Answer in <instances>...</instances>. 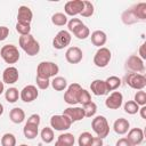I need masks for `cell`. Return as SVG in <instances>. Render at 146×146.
I'll return each instance as SVG.
<instances>
[{
	"label": "cell",
	"instance_id": "cell-1",
	"mask_svg": "<svg viewBox=\"0 0 146 146\" xmlns=\"http://www.w3.org/2000/svg\"><path fill=\"white\" fill-rule=\"evenodd\" d=\"M19 47L29 55V56H35L40 51V44L39 42L34 39L32 34L27 35H21L18 39Z\"/></svg>",
	"mask_w": 146,
	"mask_h": 146
},
{
	"label": "cell",
	"instance_id": "cell-2",
	"mask_svg": "<svg viewBox=\"0 0 146 146\" xmlns=\"http://www.w3.org/2000/svg\"><path fill=\"white\" fill-rule=\"evenodd\" d=\"M59 72V67L54 62H41L36 67V76L43 79L55 78Z\"/></svg>",
	"mask_w": 146,
	"mask_h": 146
},
{
	"label": "cell",
	"instance_id": "cell-3",
	"mask_svg": "<svg viewBox=\"0 0 146 146\" xmlns=\"http://www.w3.org/2000/svg\"><path fill=\"white\" fill-rule=\"evenodd\" d=\"M91 128L95 131V133L97 135V137H99L102 139L107 137V135L110 133V125H108L107 119L103 115H97L96 117L92 119Z\"/></svg>",
	"mask_w": 146,
	"mask_h": 146
},
{
	"label": "cell",
	"instance_id": "cell-4",
	"mask_svg": "<svg viewBox=\"0 0 146 146\" xmlns=\"http://www.w3.org/2000/svg\"><path fill=\"white\" fill-rule=\"evenodd\" d=\"M0 56L7 64H15L19 59V51L14 44H5L0 50Z\"/></svg>",
	"mask_w": 146,
	"mask_h": 146
},
{
	"label": "cell",
	"instance_id": "cell-5",
	"mask_svg": "<svg viewBox=\"0 0 146 146\" xmlns=\"http://www.w3.org/2000/svg\"><path fill=\"white\" fill-rule=\"evenodd\" d=\"M125 83L136 90H143L146 87V76L139 73H128L124 78Z\"/></svg>",
	"mask_w": 146,
	"mask_h": 146
},
{
	"label": "cell",
	"instance_id": "cell-6",
	"mask_svg": "<svg viewBox=\"0 0 146 146\" xmlns=\"http://www.w3.org/2000/svg\"><path fill=\"white\" fill-rule=\"evenodd\" d=\"M125 70L129 71L130 73H139L143 74L145 72V65H144V60L137 56V55H131L128 57V59L125 60Z\"/></svg>",
	"mask_w": 146,
	"mask_h": 146
},
{
	"label": "cell",
	"instance_id": "cell-7",
	"mask_svg": "<svg viewBox=\"0 0 146 146\" xmlns=\"http://www.w3.org/2000/svg\"><path fill=\"white\" fill-rule=\"evenodd\" d=\"M111 58H112L111 50L106 47H102L96 51L94 56V64L97 67H106L110 64Z\"/></svg>",
	"mask_w": 146,
	"mask_h": 146
},
{
	"label": "cell",
	"instance_id": "cell-8",
	"mask_svg": "<svg viewBox=\"0 0 146 146\" xmlns=\"http://www.w3.org/2000/svg\"><path fill=\"white\" fill-rule=\"evenodd\" d=\"M50 125L51 129H55L57 131H65L71 128L72 122L64 114H57L50 117Z\"/></svg>",
	"mask_w": 146,
	"mask_h": 146
},
{
	"label": "cell",
	"instance_id": "cell-9",
	"mask_svg": "<svg viewBox=\"0 0 146 146\" xmlns=\"http://www.w3.org/2000/svg\"><path fill=\"white\" fill-rule=\"evenodd\" d=\"M71 40H72L71 33L66 30H62L55 35V38L52 40V46L55 49L60 50V49H64L65 47H67L71 43Z\"/></svg>",
	"mask_w": 146,
	"mask_h": 146
},
{
	"label": "cell",
	"instance_id": "cell-10",
	"mask_svg": "<svg viewBox=\"0 0 146 146\" xmlns=\"http://www.w3.org/2000/svg\"><path fill=\"white\" fill-rule=\"evenodd\" d=\"M81 86L79 83H72L67 87L65 94H64V100L66 104L68 105H75L78 104V95H79V91L81 90Z\"/></svg>",
	"mask_w": 146,
	"mask_h": 146
},
{
	"label": "cell",
	"instance_id": "cell-11",
	"mask_svg": "<svg viewBox=\"0 0 146 146\" xmlns=\"http://www.w3.org/2000/svg\"><path fill=\"white\" fill-rule=\"evenodd\" d=\"M38 96H39V91H38L36 87L33 84L25 86L19 92V97L24 103H31V102L35 100L38 98Z\"/></svg>",
	"mask_w": 146,
	"mask_h": 146
},
{
	"label": "cell",
	"instance_id": "cell-12",
	"mask_svg": "<svg viewBox=\"0 0 146 146\" xmlns=\"http://www.w3.org/2000/svg\"><path fill=\"white\" fill-rule=\"evenodd\" d=\"M83 9V0H71L67 1L64 6V10H65V15L68 16H75L81 14Z\"/></svg>",
	"mask_w": 146,
	"mask_h": 146
},
{
	"label": "cell",
	"instance_id": "cell-13",
	"mask_svg": "<svg viewBox=\"0 0 146 146\" xmlns=\"http://www.w3.org/2000/svg\"><path fill=\"white\" fill-rule=\"evenodd\" d=\"M123 95L120 91H113L105 100V105L110 110H117L122 106Z\"/></svg>",
	"mask_w": 146,
	"mask_h": 146
},
{
	"label": "cell",
	"instance_id": "cell-14",
	"mask_svg": "<svg viewBox=\"0 0 146 146\" xmlns=\"http://www.w3.org/2000/svg\"><path fill=\"white\" fill-rule=\"evenodd\" d=\"M65 58L70 64H78L83 58V52L79 47H70L65 52Z\"/></svg>",
	"mask_w": 146,
	"mask_h": 146
},
{
	"label": "cell",
	"instance_id": "cell-15",
	"mask_svg": "<svg viewBox=\"0 0 146 146\" xmlns=\"http://www.w3.org/2000/svg\"><path fill=\"white\" fill-rule=\"evenodd\" d=\"M66 117L70 119V121L76 122V121H81L84 117V113H83V108L82 107H76V106H72V107H67L66 110H64L63 113Z\"/></svg>",
	"mask_w": 146,
	"mask_h": 146
},
{
	"label": "cell",
	"instance_id": "cell-16",
	"mask_svg": "<svg viewBox=\"0 0 146 146\" xmlns=\"http://www.w3.org/2000/svg\"><path fill=\"white\" fill-rule=\"evenodd\" d=\"M18 78H19L18 70L15 66H8L2 73V82L7 84H13L17 82Z\"/></svg>",
	"mask_w": 146,
	"mask_h": 146
},
{
	"label": "cell",
	"instance_id": "cell-17",
	"mask_svg": "<svg viewBox=\"0 0 146 146\" xmlns=\"http://www.w3.org/2000/svg\"><path fill=\"white\" fill-rule=\"evenodd\" d=\"M127 139L131 143L132 146H137V145L141 144L143 140H144V131H143V129H140V128L130 129L129 132H128Z\"/></svg>",
	"mask_w": 146,
	"mask_h": 146
},
{
	"label": "cell",
	"instance_id": "cell-18",
	"mask_svg": "<svg viewBox=\"0 0 146 146\" xmlns=\"http://www.w3.org/2000/svg\"><path fill=\"white\" fill-rule=\"evenodd\" d=\"M90 90L94 95L96 96H104L106 95L108 91L106 89V84H105V81L104 80H100V79H96L91 82L90 84Z\"/></svg>",
	"mask_w": 146,
	"mask_h": 146
},
{
	"label": "cell",
	"instance_id": "cell-19",
	"mask_svg": "<svg viewBox=\"0 0 146 146\" xmlns=\"http://www.w3.org/2000/svg\"><path fill=\"white\" fill-rule=\"evenodd\" d=\"M33 18V13L27 6H21L18 8V14H17V22L21 23H31Z\"/></svg>",
	"mask_w": 146,
	"mask_h": 146
},
{
	"label": "cell",
	"instance_id": "cell-20",
	"mask_svg": "<svg viewBox=\"0 0 146 146\" xmlns=\"http://www.w3.org/2000/svg\"><path fill=\"white\" fill-rule=\"evenodd\" d=\"M91 42L94 46L98 47V48H102L106 41H107V35L104 31H100V30H97V31H94L91 33Z\"/></svg>",
	"mask_w": 146,
	"mask_h": 146
},
{
	"label": "cell",
	"instance_id": "cell-21",
	"mask_svg": "<svg viewBox=\"0 0 146 146\" xmlns=\"http://www.w3.org/2000/svg\"><path fill=\"white\" fill-rule=\"evenodd\" d=\"M113 129L114 131L117 133V135H124L129 131L130 129V123L127 119H123V117H120L117 120L114 121V124H113Z\"/></svg>",
	"mask_w": 146,
	"mask_h": 146
},
{
	"label": "cell",
	"instance_id": "cell-22",
	"mask_svg": "<svg viewBox=\"0 0 146 146\" xmlns=\"http://www.w3.org/2000/svg\"><path fill=\"white\" fill-rule=\"evenodd\" d=\"M9 117L10 121L15 124H19L25 120V112L21 107H14L9 112Z\"/></svg>",
	"mask_w": 146,
	"mask_h": 146
},
{
	"label": "cell",
	"instance_id": "cell-23",
	"mask_svg": "<svg viewBox=\"0 0 146 146\" xmlns=\"http://www.w3.org/2000/svg\"><path fill=\"white\" fill-rule=\"evenodd\" d=\"M131 10L133 11V14L138 21L146 19V3L145 2H139V3L133 5L131 7Z\"/></svg>",
	"mask_w": 146,
	"mask_h": 146
},
{
	"label": "cell",
	"instance_id": "cell-24",
	"mask_svg": "<svg viewBox=\"0 0 146 146\" xmlns=\"http://www.w3.org/2000/svg\"><path fill=\"white\" fill-rule=\"evenodd\" d=\"M50 83H51V87L55 90H57V91H63V90H65L67 88V81L63 76H55V78H52Z\"/></svg>",
	"mask_w": 146,
	"mask_h": 146
},
{
	"label": "cell",
	"instance_id": "cell-25",
	"mask_svg": "<svg viewBox=\"0 0 146 146\" xmlns=\"http://www.w3.org/2000/svg\"><path fill=\"white\" fill-rule=\"evenodd\" d=\"M121 19H122V22H123L125 25H131V24H136V23L139 22V21L137 19V17L135 16L133 11L131 10V8H130V9H127V10H124V11L122 13Z\"/></svg>",
	"mask_w": 146,
	"mask_h": 146
},
{
	"label": "cell",
	"instance_id": "cell-26",
	"mask_svg": "<svg viewBox=\"0 0 146 146\" xmlns=\"http://www.w3.org/2000/svg\"><path fill=\"white\" fill-rule=\"evenodd\" d=\"M105 84H106L107 91H114L121 86V79L119 76H115V75L108 76L105 80Z\"/></svg>",
	"mask_w": 146,
	"mask_h": 146
},
{
	"label": "cell",
	"instance_id": "cell-27",
	"mask_svg": "<svg viewBox=\"0 0 146 146\" xmlns=\"http://www.w3.org/2000/svg\"><path fill=\"white\" fill-rule=\"evenodd\" d=\"M23 133L25 136V138L27 139H34L38 133H39V130H38V125H33V124H29V123H25L24 128H23Z\"/></svg>",
	"mask_w": 146,
	"mask_h": 146
},
{
	"label": "cell",
	"instance_id": "cell-28",
	"mask_svg": "<svg viewBox=\"0 0 146 146\" xmlns=\"http://www.w3.org/2000/svg\"><path fill=\"white\" fill-rule=\"evenodd\" d=\"M73 34H74L78 39L84 40V39H87V38L90 35V30H89V27H88L86 24H82V25H80L76 30L73 31Z\"/></svg>",
	"mask_w": 146,
	"mask_h": 146
},
{
	"label": "cell",
	"instance_id": "cell-29",
	"mask_svg": "<svg viewBox=\"0 0 146 146\" xmlns=\"http://www.w3.org/2000/svg\"><path fill=\"white\" fill-rule=\"evenodd\" d=\"M57 141H59L60 144H63L64 146H73L74 145V136L70 132H64V133H60L57 138Z\"/></svg>",
	"mask_w": 146,
	"mask_h": 146
},
{
	"label": "cell",
	"instance_id": "cell-30",
	"mask_svg": "<svg viewBox=\"0 0 146 146\" xmlns=\"http://www.w3.org/2000/svg\"><path fill=\"white\" fill-rule=\"evenodd\" d=\"M18 97H19V91L17 88L15 87H11L9 89L6 90L5 92V98L8 103H15L18 100Z\"/></svg>",
	"mask_w": 146,
	"mask_h": 146
},
{
	"label": "cell",
	"instance_id": "cell-31",
	"mask_svg": "<svg viewBox=\"0 0 146 146\" xmlns=\"http://www.w3.org/2000/svg\"><path fill=\"white\" fill-rule=\"evenodd\" d=\"M40 137H41V139H42L43 143L50 144V143L54 140V138H55V136H54V130H52L51 128H49V127H44V128L41 130V132H40Z\"/></svg>",
	"mask_w": 146,
	"mask_h": 146
},
{
	"label": "cell",
	"instance_id": "cell-32",
	"mask_svg": "<svg viewBox=\"0 0 146 146\" xmlns=\"http://www.w3.org/2000/svg\"><path fill=\"white\" fill-rule=\"evenodd\" d=\"M51 22L57 26H64L65 24H67V16L63 13H55L51 16Z\"/></svg>",
	"mask_w": 146,
	"mask_h": 146
},
{
	"label": "cell",
	"instance_id": "cell-33",
	"mask_svg": "<svg viewBox=\"0 0 146 146\" xmlns=\"http://www.w3.org/2000/svg\"><path fill=\"white\" fill-rule=\"evenodd\" d=\"M90 102H91V95H90V92L88 90L81 88V90L79 91V95H78V103L83 106V105H86V104H88Z\"/></svg>",
	"mask_w": 146,
	"mask_h": 146
},
{
	"label": "cell",
	"instance_id": "cell-34",
	"mask_svg": "<svg viewBox=\"0 0 146 146\" xmlns=\"http://www.w3.org/2000/svg\"><path fill=\"white\" fill-rule=\"evenodd\" d=\"M83 108V113H84V117H91L96 114L97 112V105L94 103V102H90L86 105L82 106Z\"/></svg>",
	"mask_w": 146,
	"mask_h": 146
},
{
	"label": "cell",
	"instance_id": "cell-35",
	"mask_svg": "<svg viewBox=\"0 0 146 146\" xmlns=\"http://www.w3.org/2000/svg\"><path fill=\"white\" fill-rule=\"evenodd\" d=\"M92 138H94V136L90 132H88V131L82 132L79 136L78 144H79V146H89L90 143H91V140H92Z\"/></svg>",
	"mask_w": 146,
	"mask_h": 146
},
{
	"label": "cell",
	"instance_id": "cell-36",
	"mask_svg": "<svg viewBox=\"0 0 146 146\" xmlns=\"http://www.w3.org/2000/svg\"><path fill=\"white\" fill-rule=\"evenodd\" d=\"M94 5L92 2L90 1H87V0H83V9L81 11V16L82 17H90L94 15Z\"/></svg>",
	"mask_w": 146,
	"mask_h": 146
},
{
	"label": "cell",
	"instance_id": "cell-37",
	"mask_svg": "<svg viewBox=\"0 0 146 146\" xmlns=\"http://www.w3.org/2000/svg\"><path fill=\"white\" fill-rule=\"evenodd\" d=\"M1 145L2 146H16V137L10 132L5 133L1 137Z\"/></svg>",
	"mask_w": 146,
	"mask_h": 146
},
{
	"label": "cell",
	"instance_id": "cell-38",
	"mask_svg": "<svg viewBox=\"0 0 146 146\" xmlns=\"http://www.w3.org/2000/svg\"><path fill=\"white\" fill-rule=\"evenodd\" d=\"M139 111V105L136 104L133 100H128L125 104H124V112L130 114V115H133L136 114L137 112Z\"/></svg>",
	"mask_w": 146,
	"mask_h": 146
},
{
	"label": "cell",
	"instance_id": "cell-39",
	"mask_svg": "<svg viewBox=\"0 0 146 146\" xmlns=\"http://www.w3.org/2000/svg\"><path fill=\"white\" fill-rule=\"evenodd\" d=\"M16 31L21 34V35H27L31 34V25L29 23H21L17 22L16 23Z\"/></svg>",
	"mask_w": 146,
	"mask_h": 146
},
{
	"label": "cell",
	"instance_id": "cell-40",
	"mask_svg": "<svg viewBox=\"0 0 146 146\" xmlns=\"http://www.w3.org/2000/svg\"><path fill=\"white\" fill-rule=\"evenodd\" d=\"M133 102L138 104L139 106H145L146 105V92L144 90H138L135 94V99Z\"/></svg>",
	"mask_w": 146,
	"mask_h": 146
},
{
	"label": "cell",
	"instance_id": "cell-41",
	"mask_svg": "<svg viewBox=\"0 0 146 146\" xmlns=\"http://www.w3.org/2000/svg\"><path fill=\"white\" fill-rule=\"evenodd\" d=\"M82 21L79 19V18H71L70 21H67V27H68V31L70 32H73L74 30H76L80 25H82Z\"/></svg>",
	"mask_w": 146,
	"mask_h": 146
},
{
	"label": "cell",
	"instance_id": "cell-42",
	"mask_svg": "<svg viewBox=\"0 0 146 146\" xmlns=\"http://www.w3.org/2000/svg\"><path fill=\"white\" fill-rule=\"evenodd\" d=\"M35 82H36L38 88L41 89V90L48 89V87L50 86V81H49V79H43V78H40V76H36Z\"/></svg>",
	"mask_w": 146,
	"mask_h": 146
},
{
	"label": "cell",
	"instance_id": "cell-43",
	"mask_svg": "<svg viewBox=\"0 0 146 146\" xmlns=\"http://www.w3.org/2000/svg\"><path fill=\"white\" fill-rule=\"evenodd\" d=\"M40 122H41V119H40V115L39 114H32V115H30L29 119H27V121H26V123L33 124V125H38V127H39Z\"/></svg>",
	"mask_w": 146,
	"mask_h": 146
},
{
	"label": "cell",
	"instance_id": "cell-44",
	"mask_svg": "<svg viewBox=\"0 0 146 146\" xmlns=\"http://www.w3.org/2000/svg\"><path fill=\"white\" fill-rule=\"evenodd\" d=\"M9 35V29L6 26H0V41H3Z\"/></svg>",
	"mask_w": 146,
	"mask_h": 146
},
{
	"label": "cell",
	"instance_id": "cell-45",
	"mask_svg": "<svg viewBox=\"0 0 146 146\" xmlns=\"http://www.w3.org/2000/svg\"><path fill=\"white\" fill-rule=\"evenodd\" d=\"M115 146H132V145H131V143L127 139V137H123V138H120V139L116 141Z\"/></svg>",
	"mask_w": 146,
	"mask_h": 146
},
{
	"label": "cell",
	"instance_id": "cell-46",
	"mask_svg": "<svg viewBox=\"0 0 146 146\" xmlns=\"http://www.w3.org/2000/svg\"><path fill=\"white\" fill-rule=\"evenodd\" d=\"M103 145H104V143H103V139H102V138H99V137H94L89 146H103Z\"/></svg>",
	"mask_w": 146,
	"mask_h": 146
},
{
	"label": "cell",
	"instance_id": "cell-47",
	"mask_svg": "<svg viewBox=\"0 0 146 146\" xmlns=\"http://www.w3.org/2000/svg\"><path fill=\"white\" fill-rule=\"evenodd\" d=\"M145 46H146V44H145V42H144V43H141V44H140V47H139V55H140L139 57H140V58H141L143 60H144V59L146 58V52H145Z\"/></svg>",
	"mask_w": 146,
	"mask_h": 146
},
{
	"label": "cell",
	"instance_id": "cell-48",
	"mask_svg": "<svg viewBox=\"0 0 146 146\" xmlns=\"http://www.w3.org/2000/svg\"><path fill=\"white\" fill-rule=\"evenodd\" d=\"M138 112L140 113L141 119H146V106H141V107L139 108V111H138Z\"/></svg>",
	"mask_w": 146,
	"mask_h": 146
},
{
	"label": "cell",
	"instance_id": "cell-49",
	"mask_svg": "<svg viewBox=\"0 0 146 146\" xmlns=\"http://www.w3.org/2000/svg\"><path fill=\"white\" fill-rule=\"evenodd\" d=\"M5 91V83L2 81H0V95Z\"/></svg>",
	"mask_w": 146,
	"mask_h": 146
},
{
	"label": "cell",
	"instance_id": "cell-50",
	"mask_svg": "<svg viewBox=\"0 0 146 146\" xmlns=\"http://www.w3.org/2000/svg\"><path fill=\"white\" fill-rule=\"evenodd\" d=\"M2 113H3V105L0 103V115H2Z\"/></svg>",
	"mask_w": 146,
	"mask_h": 146
},
{
	"label": "cell",
	"instance_id": "cell-51",
	"mask_svg": "<svg viewBox=\"0 0 146 146\" xmlns=\"http://www.w3.org/2000/svg\"><path fill=\"white\" fill-rule=\"evenodd\" d=\"M55 146H64V145H63V144H60L59 141H57V140H56V143H55Z\"/></svg>",
	"mask_w": 146,
	"mask_h": 146
},
{
	"label": "cell",
	"instance_id": "cell-52",
	"mask_svg": "<svg viewBox=\"0 0 146 146\" xmlns=\"http://www.w3.org/2000/svg\"><path fill=\"white\" fill-rule=\"evenodd\" d=\"M19 146H29V145H26V144H21Z\"/></svg>",
	"mask_w": 146,
	"mask_h": 146
}]
</instances>
